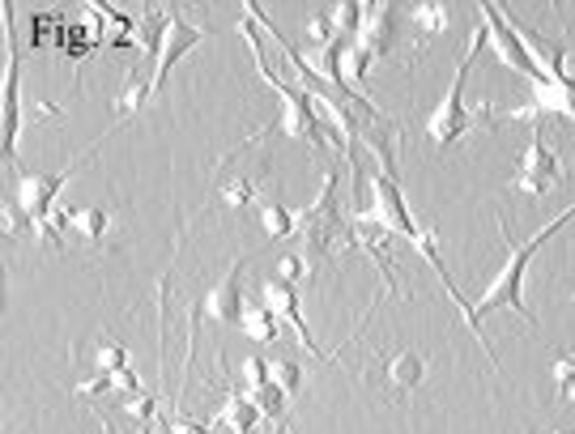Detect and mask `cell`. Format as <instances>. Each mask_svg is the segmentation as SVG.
Here are the masks:
<instances>
[{"instance_id": "cell-1", "label": "cell", "mask_w": 575, "mask_h": 434, "mask_svg": "<svg viewBox=\"0 0 575 434\" xmlns=\"http://www.w3.org/2000/svg\"><path fill=\"white\" fill-rule=\"evenodd\" d=\"M371 217L380 221L388 235H401V239H409L413 247H418V256H422V260H427V265L439 273V286L448 289V298H452L456 307H460V315H465V324L474 328V337H478L486 362H490V366H499V362H495V349H490V345L481 341V333H478V315H474V303H469V298L456 289V282L448 277L444 260H439V251H435L431 235H427V230L413 221V214H409V205H406V193H401V184H397V179H388V175H380V170L371 175Z\"/></svg>"}, {"instance_id": "cell-2", "label": "cell", "mask_w": 575, "mask_h": 434, "mask_svg": "<svg viewBox=\"0 0 575 434\" xmlns=\"http://www.w3.org/2000/svg\"><path fill=\"white\" fill-rule=\"evenodd\" d=\"M575 217V209H567V214H558L550 221V226H542L537 235L528 243H516L511 235H507V226H504V217H499V230H504V243H507V265L495 273V282L486 286V294H481L478 303H474V315H478V324H481V315H490V312H499V307H511V312L520 315L525 324H533V312H528V303H525V273H528V260L542 251V243L554 239L567 221Z\"/></svg>"}, {"instance_id": "cell-3", "label": "cell", "mask_w": 575, "mask_h": 434, "mask_svg": "<svg viewBox=\"0 0 575 434\" xmlns=\"http://www.w3.org/2000/svg\"><path fill=\"white\" fill-rule=\"evenodd\" d=\"M350 226L341 221V196H337V175L329 170L324 184H320V196L303 214H294V243H299V256L308 265V277L320 273V265L333 256L337 239L345 235Z\"/></svg>"}, {"instance_id": "cell-4", "label": "cell", "mask_w": 575, "mask_h": 434, "mask_svg": "<svg viewBox=\"0 0 575 434\" xmlns=\"http://www.w3.org/2000/svg\"><path fill=\"white\" fill-rule=\"evenodd\" d=\"M486 43H490V30H486V22H478V30H474V39H469L465 56L456 60L452 86H448L444 98L435 102L431 120H427V137H431L439 149L456 145L460 137H469V128H474V116H469V107H465V77H469V65L478 60V51L486 48Z\"/></svg>"}, {"instance_id": "cell-5", "label": "cell", "mask_w": 575, "mask_h": 434, "mask_svg": "<svg viewBox=\"0 0 575 434\" xmlns=\"http://www.w3.org/2000/svg\"><path fill=\"white\" fill-rule=\"evenodd\" d=\"M0 43H4V65H0V145L4 158L18 162V137H22V107H18V30H13V4H0Z\"/></svg>"}, {"instance_id": "cell-6", "label": "cell", "mask_w": 575, "mask_h": 434, "mask_svg": "<svg viewBox=\"0 0 575 434\" xmlns=\"http://www.w3.org/2000/svg\"><path fill=\"white\" fill-rule=\"evenodd\" d=\"M98 145H90L72 167L65 170H48V175H35V170H18V209L26 217V230H35V226H48L51 217H56V200L65 193V184H69L72 175L81 170V162L95 154Z\"/></svg>"}, {"instance_id": "cell-7", "label": "cell", "mask_w": 575, "mask_h": 434, "mask_svg": "<svg viewBox=\"0 0 575 434\" xmlns=\"http://www.w3.org/2000/svg\"><path fill=\"white\" fill-rule=\"evenodd\" d=\"M478 18L486 22V30H490V43H495V51H499V60H504L507 69H516L520 77H528L533 86H537V81H546V72H542V65L533 60L525 34L516 30V22H511V13H507V9L490 4V0H478Z\"/></svg>"}, {"instance_id": "cell-8", "label": "cell", "mask_w": 575, "mask_h": 434, "mask_svg": "<svg viewBox=\"0 0 575 434\" xmlns=\"http://www.w3.org/2000/svg\"><path fill=\"white\" fill-rule=\"evenodd\" d=\"M563 179H567L563 158L546 145L542 128H533V141H528V149L520 154V167L511 175V188L525 196H550L554 188H563Z\"/></svg>"}, {"instance_id": "cell-9", "label": "cell", "mask_w": 575, "mask_h": 434, "mask_svg": "<svg viewBox=\"0 0 575 434\" xmlns=\"http://www.w3.org/2000/svg\"><path fill=\"white\" fill-rule=\"evenodd\" d=\"M209 39V30L201 26H188L175 9H167V34H163V48H158V60H154V77H149V95H163L167 86V72L179 65V56L192 48H201Z\"/></svg>"}, {"instance_id": "cell-10", "label": "cell", "mask_w": 575, "mask_h": 434, "mask_svg": "<svg viewBox=\"0 0 575 434\" xmlns=\"http://www.w3.org/2000/svg\"><path fill=\"white\" fill-rule=\"evenodd\" d=\"M537 116H563V120H575V77H563V81H537L533 86V102L507 111V120H537Z\"/></svg>"}, {"instance_id": "cell-11", "label": "cell", "mask_w": 575, "mask_h": 434, "mask_svg": "<svg viewBox=\"0 0 575 434\" xmlns=\"http://www.w3.org/2000/svg\"><path fill=\"white\" fill-rule=\"evenodd\" d=\"M261 289H264V307L277 315V319H286L290 328L299 333V345H303L312 358H320V362L329 358V354L312 341V328H308V319H303V312H299V294H294V286H286L282 277H269Z\"/></svg>"}, {"instance_id": "cell-12", "label": "cell", "mask_w": 575, "mask_h": 434, "mask_svg": "<svg viewBox=\"0 0 575 434\" xmlns=\"http://www.w3.org/2000/svg\"><path fill=\"white\" fill-rule=\"evenodd\" d=\"M243 265H247V251H243L240 260H231V268L222 273V282H217L209 294H205V315L222 324V328H231L235 319L243 315Z\"/></svg>"}, {"instance_id": "cell-13", "label": "cell", "mask_w": 575, "mask_h": 434, "mask_svg": "<svg viewBox=\"0 0 575 434\" xmlns=\"http://www.w3.org/2000/svg\"><path fill=\"white\" fill-rule=\"evenodd\" d=\"M354 48H359L362 56H371V60H383L388 51L397 48V4L380 0V4L367 9L362 30L354 34Z\"/></svg>"}, {"instance_id": "cell-14", "label": "cell", "mask_w": 575, "mask_h": 434, "mask_svg": "<svg viewBox=\"0 0 575 434\" xmlns=\"http://www.w3.org/2000/svg\"><path fill=\"white\" fill-rule=\"evenodd\" d=\"M380 375H383L388 401H406L409 392L427 379V358H422L418 349H397L392 358L380 362Z\"/></svg>"}, {"instance_id": "cell-15", "label": "cell", "mask_w": 575, "mask_h": 434, "mask_svg": "<svg viewBox=\"0 0 575 434\" xmlns=\"http://www.w3.org/2000/svg\"><path fill=\"white\" fill-rule=\"evenodd\" d=\"M60 226H69L77 230L81 239L90 243H103L107 239V230H111V214L107 209H98V205H81V209H65V214H56Z\"/></svg>"}, {"instance_id": "cell-16", "label": "cell", "mask_w": 575, "mask_h": 434, "mask_svg": "<svg viewBox=\"0 0 575 434\" xmlns=\"http://www.w3.org/2000/svg\"><path fill=\"white\" fill-rule=\"evenodd\" d=\"M217 422L231 434H252L256 422H261V410L247 401V392H231V396L222 401V410H217Z\"/></svg>"}, {"instance_id": "cell-17", "label": "cell", "mask_w": 575, "mask_h": 434, "mask_svg": "<svg viewBox=\"0 0 575 434\" xmlns=\"http://www.w3.org/2000/svg\"><path fill=\"white\" fill-rule=\"evenodd\" d=\"M240 328L252 341H273V337H277V315L269 312L264 303H247L243 315H240Z\"/></svg>"}, {"instance_id": "cell-18", "label": "cell", "mask_w": 575, "mask_h": 434, "mask_svg": "<svg viewBox=\"0 0 575 434\" xmlns=\"http://www.w3.org/2000/svg\"><path fill=\"white\" fill-rule=\"evenodd\" d=\"M261 221L269 239H294V214L282 200H261Z\"/></svg>"}, {"instance_id": "cell-19", "label": "cell", "mask_w": 575, "mask_h": 434, "mask_svg": "<svg viewBox=\"0 0 575 434\" xmlns=\"http://www.w3.org/2000/svg\"><path fill=\"white\" fill-rule=\"evenodd\" d=\"M247 401L261 410V417L269 422H282L286 417V392L277 384H264V387H247Z\"/></svg>"}, {"instance_id": "cell-20", "label": "cell", "mask_w": 575, "mask_h": 434, "mask_svg": "<svg viewBox=\"0 0 575 434\" xmlns=\"http://www.w3.org/2000/svg\"><path fill=\"white\" fill-rule=\"evenodd\" d=\"M362 18H367V4H359V0H341V4H333V13H329L337 39H341V34H359Z\"/></svg>"}, {"instance_id": "cell-21", "label": "cell", "mask_w": 575, "mask_h": 434, "mask_svg": "<svg viewBox=\"0 0 575 434\" xmlns=\"http://www.w3.org/2000/svg\"><path fill=\"white\" fill-rule=\"evenodd\" d=\"M409 18L422 26L427 34H444V30H448V4L422 0V4H413V9H409Z\"/></svg>"}, {"instance_id": "cell-22", "label": "cell", "mask_w": 575, "mask_h": 434, "mask_svg": "<svg viewBox=\"0 0 575 434\" xmlns=\"http://www.w3.org/2000/svg\"><path fill=\"white\" fill-rule=\"evenodd\" d=\"M217 200L222 205H231V209H247V205H261L256 200V188L243 179V175H235V179H226L222 188H217Z\"/></svg>"}, {"instance_id": "cell-23", "label": "cell", "mask_w": 575, "mask_h": 434, "mask_svg": "<svg viewBox=\"0 0 575 434\" xmlns=\"http://www.w3.org/2000/svg\"><path fill=\"white\" fill-rule=\"evenodd\" d=\"M269 379L282 387L286 396H294L299 387H303V366L294 358H277V362H269Z\"/></svg>"}, {"instance_id": "cell-24", "label": "cell", "mask_w": 575, "mask_h": 434, "mask_svg": "<svg viewBox=\"0 0 575 434\" xmlns=\"http://www.w3.org/2000/svg\"><path fill=\"white\" fill-rule=\"evenodd\" d=\"M128 366V349H124L120 341H98L95 345V371H107V375H116Z\"/></svg>"}, {"instance_id": "cell-25", "label": "cell", "mask_w": 575, "mask_h": 434, "mask_svg": "<svg viewBox=\"0 0 575 434\" xmlns=\"http://www.w3.org/2000/svg\"><path fill=\"white\" fill-rule=\"evenodd\" d=\"M554 384H558V401H575V354L554 358Z\"/></svg>"}, {"instance_id": "cell-26", "label": "cell", "mask_w": 575, "mask_h": 434, "mask_svg": "<svg viewBox=\"0 0 575 434\" xmlns=\"http://www.w3.org/2000/svg\"><path fill=\"white\" fill-rule=\"evenodd\" d=\"M107 392H116V379H111L107 371H95L90 379H81V384L72 387V396H77V401H90V396H107Z\"/></svg>"}, {"instance_id": "cell-27", "label": "cell", "mask_w": 575, "mask_h": 434, "mask_svg": "<svg viewBox=\"0 0 575 434\" xmlns=\"http://www.w3.org/2000/svg\"><path fill=\"white\" fill-rule=\"evenodd\" d=\"M124 413H128L133 422H154L158 401H154V396H145V392H137V396H128V401H124Z\"/></svg>"}, {"instance_id": "cell-28", "label": "cell", "mask_w": 575, "mask_h": 434, "mask_svg": "<svg viewBox=\"0 0 575 434\" xmlns=\"http://www.w3.org/2000/svg\"><path fill=\"white\" fill-rule=\"evenodd\" d=\"M243 379H247V387L273 384V379H269V362H264V358H243Z\"/></svg>"}, {"instance_id": "cell-29", "label": "cell", "mask_w": 575, "mask_h": 434, "mask_svg": "<svg viewBox=\"0 0 575 434\" xmlns=\"http://www.w3.org/2000/svg\"><path fill=\"white\" fill-rule=\"evenodd\" d=\"M303 273H308V265H303V256H299V251H294V256H282V268H277V277H282L286 286H294V282H299Z\"/></svg>"}, {"instance_id": "cell-30", "label": "cell", "mask_w": 575, "mask_h": 434, "mask_svg": "<svg viewBox=\"0 0 575 434\" xmlns=\"http://www.w3.org/2000/svg\"><path fill=\"white\" fill-rule=\"evenodd\" d=\"M111 379H116V392H124V396H137V392H142V379H137V371H133V366L116 371Z\"/></svg>"}, {"instance_id": "cell-31", "label": "cell", "mask_w": 575, "mask_h": 434, "mask_svg": "<svg viewBox=\"0 0 575 434\" xmlns=\"http://www.w3.org/2000/svg\"><path fill=\"white\" fill-rule=\"evenodd\" d=\"M175 431L179 434H205V426H196V422H184V417H179V422H175Z\"/></svg>"}, {"instance_id": "cell-32", "label": "cell", "mask_w": 575, "mask_h": 434, "mask_svg": "<svg viewBox=\"0 0 575 434\" xmlns=\"http://www.w3.org/2000/svg\"><path fill=\"white\" fill-rule=\"evenodd\" d=\"M572 303H575V289H572Z\"/></svg>"}, {"instance_id": "cell-33", "label": "cell", "mask_w": 575, "mask_h": 434, "mask_svg": "<svg viewBox=\"0 0 575 434\" xmlns=\"http://www.w3.org/2000/svg\"><path fill=\"white\" fill-rule=\"evenodd\" d=\"M528 434H537V431H528Z\"/></svg>"}]
</instances>
